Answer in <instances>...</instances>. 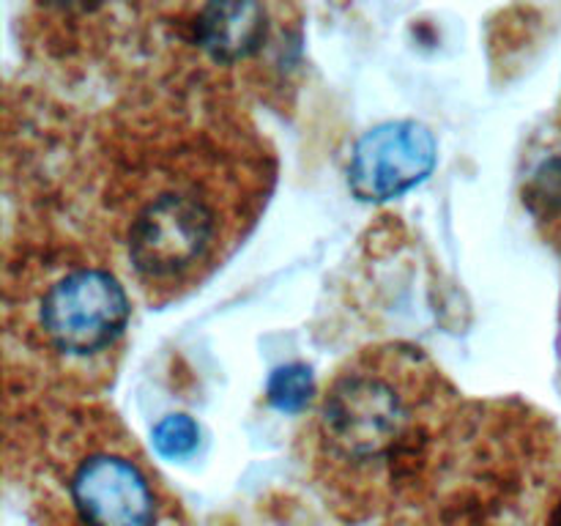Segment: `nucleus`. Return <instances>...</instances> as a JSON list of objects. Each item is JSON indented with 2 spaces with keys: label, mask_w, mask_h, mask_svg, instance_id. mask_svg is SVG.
<instances>
[{
  "label": "nucleus",
  "mask_w": 561,
  "mask_h": 526,
  "mask_svg": "<svg viewBox=\"0 0 561 526\" xmlns=\"http://www.w3.org/2000/svg\"><path fill=\"white\" fill-rule=\"evenodd\" d=\"M266 398L274 409L279 411H305L307 405L316 398V378H312V370L301 362H290V365L277 367L268 378Z\"/></svg>",
  "instance_id": "0eeeda50"
},
{
  "label": "nucleus",
  "mask_w": 561,
  "mask_h": 526,
  "mask_svg": "<svg viewBox=\"0 0 561 526\" xmlns=\"http://www.w3.org/2000/svg\"><path fill=\"white\" fill-rule=\"evenodd\" d=\"M535 197L548 211H561V157L542 164L535 175Z\"/></svg>",
  "instance_id": "1a4fd4ad"
},
{
  "label": "nucleus",
  "mask_w": 561,
  "mask_h": 526,
  "mask_svg": "<svg viewBox=\"0 0 561 526\" xmlns=\"http://www.w3.org/2000/svg\"><path fill=\"white\" fill-rule=\"evenodd\" d=\"M192 36L203 53L217 64H241L266 47L272 36L268 5L261 3H208L192 22Z\"/></svg>",
  "instance_id": "423d86ee"
},
{
  "label": "nucleus",
  "mask_w": 561,
  "mask_h": 526,
  "mask_svg": "<svg viewBox=\"0 0 561 526\" xmlns=\"http://www.w3.org/2000/svg\"><path fill=\"white\" fill-rule=\"evenodd\" d=\"M453 403L442 370L416 348L362 351L318 400L310 438L323 482L354 499L414 488Z\"/></svg>",
  "instance_id": "f257e3e1"
},
{
  "label": "nucleus",
  "mask_w": 561,
  "mask_h": 526,
  "mask_svg": "<svg viewBox=\"0 0 561 526\" xmlns=\"http://www.w3.org/2000/svg\"><path fill=\"white\" fill-rule=\"evenodd\" d=\"M438 162L436 135L411 118L387 121L356 140L348 186L359 201L383 203L425 181Z\"/></svg>",
  "instance_id": "20e7f679"
},
{
  "label": "nucleus",
  "mask_w": 561,
  "mask_h": 526,
  "mask_svg": "<svg viewBox=\"0 0 561 526\" xmlns=\"http://www.w3.org/2000/svg\"><path fill=\"white\" fill-rule=\"evenodd\" d=\"M69 499L82 526H157L159 499L137 460L96 449L75 466Z\"/></svg>",
  "instance_id": "39448f33"
},
{
  "label": "nucleus",
  "mask_w": 561,
  "mask_h": 526,
  "mask_svg": "<svg viewBox=\"0 0 561 526\" xmlns=\"http://www.w3.org/2000/svg\"><path fill=\"white\" fill-rule=\"evenodd\" d=\"M241 203L208 162H184L140 186L126 214L124 244L148 294L173 296L201 283L239 236Z\"/></svg>",
  "instance_id": "f03ea898"
},
{
  "label": "nucleus",
  "mask_w": 561,
  "mask_h": 526,
  "mask_svg": "<svg viewBox=\"0 0 561 526\" xmlns=\"http://www.w3.org/2000/svg\"><path fill=\"white\" fill-rule=\"evenodd\" d=\"M197 442H201V427L186 414H170L153 427V447L162 458H186L190 453H195Z\"/></svg>",
  "instance_id": "6e6552de"
},
{
  "label": "nucleus",
  "mask_w": 561,
  "mask_h": 526,
  "mask_svg": "<svg viewBox=\"0 0 561 526\" xmlns=\"http://www.w3.org/2000/svg\"><path fill=\"white\" fill-rule=\"evenodd\" d=\"M131 305L124 285L102 266H71L36 301L44 345L64 356H96L118 343Z\"/></svg>",
  "instance_id": "7ed1b4c3"
}]
</instances>
